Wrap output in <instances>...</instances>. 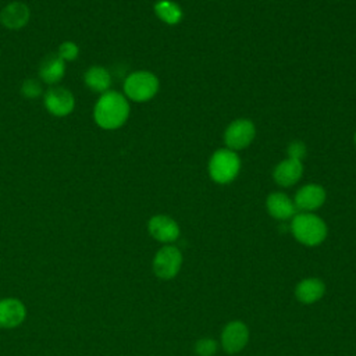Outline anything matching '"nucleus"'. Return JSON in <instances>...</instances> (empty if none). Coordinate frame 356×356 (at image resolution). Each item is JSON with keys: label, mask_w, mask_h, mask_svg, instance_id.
Instances as JSON below:
<instances>
[{"label": "nucleus", "mask_w": 356, "mask_h": 356, "mask_svg": "<svg viewBox=\"0 0 356 356\" xmlns=\"http://www.w3.org/2000/svg\"><path fill=\"white\" fill-rule=\"evenodd\" d=\"M153 8H154L156 17L168 25L178 24L184 17V13L179 4L172 0H159L154 3Z\"/></svg>", "instance_id": "obj_18"}, {"label": "nucleus", "mask_w": 356, "mask_h": 356, "mask_svg": "<svg viewBox=\"0 0 356 356\" xmlns=\"http://www.w3.org/2000/svg\"><path fill=\"white\" fill-rule=\"evenodd\" d=\"M325 197H327V193L321 185L306 184L296 191L293 203L296 210L313 213L314 210H318L324 204Z\"/></svg>", "instance_id": "obj_9"}, {"label": "nucleus", "mask_w": 356, "mask_h": 356, "mask_svg": "<svg viewBox=\"0 0 356 356\" xmlns=\"http://www.w3.org/2000/svg\"><path fill=\"white\" fill-rule=\"evenodd\" d=\"M85 83L86 86L97 93H104L108 90L111 85V75L107 68L102 65H93L85 72Z\"/></svg>", "instance_id": "obj_17"}, {"label": "nucleus", "mask_w": 356, "mask_h": 356, "mask_svg": "<svg viewBox=\"0 0 356 356\" xmlns=\"http://www.w3.org/2000/svg\"><path fill=\"white\" fill-rule=\"evenodd\" d=\"M26 317V307L22 300L17 298L0 299V327L15 328L24 323Z\"/></svg>", "instance_id": "obj_12"}, {"label": "nucleus", "mask_w": 356, "mask_h": 356, "mask_svg": "<svg viewBox=\"0 0 356 356\" xmlns=\"http://www.w3.org/2000/svg\"><path fill=\"white\" fill-rule=\"evenodd\" d=\"M42 85L36 79H26L21 86V93L28 99H36L42 95Z\"/></svg>", "instance_id": "obj_21"}, {"label": "nucleus", "mask_w": 356, "mask_h": 356, "mask_svg": "<svg viewBox=\"0 0 356 356\" xmlns=\"http://www.w3.org/2000/svg\"><path fill=\"white\" fill-rule=\"evenodd\" d=\"M129 115L127 97L117 90H107L100 95L95 104L93 117L103 129H117L125 124Z\"/></svg>", "instance_id": "obj_1"}, {"label": "nucleus", "mask_w": 356, "mask_h": 356, "mask_svg": "<svg viewBox=\"0 0 356 356\" xmlns=\"http://www.w3.org/2000/svg\"><path fill=\"white\" fill-rule=\"evenodd\" d=\"M256 135L254 124L248 118L232 121L224 131V143L228 149L236 152L248 147Z\"/></svg>", "instance_id": "obj_7"}, {"label": "nucleus", "mask_w": 356, "mask_h": 356, "mask_svg": "<svg viewBox=\"0 0 356 356\" xmlns=\"http://www.w3.org/2000/svg\"><path fill=\"white\" fill-rule=\"evenodd\" d=\"M250 339V330L242 320H231L225 323L220 332V346L228 355L242 352Z\"/></svg>", "instance_id": "obj_6"}, {"label": "nucleus", "mask_w": 356, "mask_h": 356, "mask_svg": "<svg viewBox=\"0 0 356 356\" xmlns=\"http://www.w3.org/2000/svg\"><path fill=\"white\" fill-rule=\"evenodd\" d=\"M182 263L184 256L178 246L174 243L163 245L153 256L152 270L159 280L171 281L179 274Z\"/></svg>", "instance_id": "obj_5"}, {"label": "nucleus", "mask_w": 356, "mask_h": 356, "mask_svg": "<svg viewBox=\"0 0 356 356\" xmlns=\"http://www.w3.org/2000/svg\"><path fill=\"white\" fill-rule=\"evenodd\" d=\"M209 175L220 185L232 182L241 170V159L236 152L222 147L217 149L209 160Z\"/></svg>", "instance_id": "obj_3"}, {"label": "nucleus", "mask_w": 356, "mask_h": 356, "mask_svg": "<svg viewBox=\"0 0 356 356\" xmlns=\"http://www.w3.org/2000/svg\"><path fill=\"white\" fill-rule=\"evenodd\" d=\"M289 231L300 245L307 248L321 245L328 235L325 221L320 216L306 211H299L291 218Z\"/></svg>", "instance_id": "obj_2"}, {"label": "nucleus", "mask_w": 356, "mask_h": 356, "mask_svg": "<svg viewBox=\"0 0 356 356\" xmlns=\"http://www.w3.org/2000/svg\"><path fill=\"white\" fill-rule=\"evenodd\" d=\"M218 348L220 343L211 337H202L193 345V350L197 356H216Z\"/></svg>", "instance_id": "obj_19"}, {"label": "nucleus", "mask_w": 356, "mask_h": 356, "mask_svg": "<svg viewBox=\"0 0 356 356\" xmlns=\"http://www.w3.org/2000/svg\"><path fill=\"white\" fill-rule=\"evenodd\" d=\"M159 78L150 71L131 72L124 81L125 97L134 102H147L153 99L159 90Z\"/></svg>", "instance_id": "obj_4"}, {"label": "nucleus", "mask_w": 356, "mask_h": 356, "mask_svg": "<svg viewBox=\"0 0 356 356\" xmlns=\"http://www.w3.org/2000/svg\"><path fill=\"white\" fill-rule=\"evenodd\" d=\"M267 213L280 221L291 220L296 214V207L293 200L284 192H273L266 199Z\"/></svg>", "instance_id": "obj_13"}, {"label": "nucleus", "mask_w": 356, "mask_h": 356, "mask_svg": "<svg viewBox=\"0 0 356 356\" xmlns=\"http://www.w3.org/2000/svg\"><path fill=\"white\" fill-rule=\"evenodd\" d=\"M353 140H355V146H356V132H355V136H353Z\"/></svg>", "instance_id": "obj_23"}, {"label": "nucleus", "mask_w": 356, "mask_h": 356, "mask_svg": "<svg viewBox=\"0 0 356 356\" xmlns=\"http://www.w3.org/2000/svg\"><path fill=\"white\" fill-rule=\"evenodd\" d=\"M302 174H303L302 161L293 160V159H285L275 165L273 171V178L277 185L282 188H289L302 178Z\"/></svg>", "instance_id": "obj_14"}, {"label": "nucleus", "mask_w": 356, "mask_h": 356, "mask_svg": "<svg viewBox=\"0 0 356 356\" xmlns=\"http://www.w3.org/2000/svg\"><path fill=\"white\" fill-rule=\"evenodd\" d=\"M29 8L25 3L13 1L8 3L0 13V21L7 29H21L29 21Z\"/></svg>", "instance_id": "obj_15"}, {"label": "nucleus", "mask_w": 356, "mask_h": 356, "mask_svg": "<svg viewBox=\"0 0 356 356\" xmlns=\"http://www.w3.org/2000/svg\"><path fill=\"white\" fill-rule=\"evenodd\" d=\"M325 282L318 277H305L302 278L293 289L296 300L302 305H314L320 302L325 295Z\"/></svg>", "instance_id": "obj_11"}, {"label": "nucleus", "mask_w": 356, "mask_h": 356, "mask_svg": "<svg viewBox=\"0 0 356 356\" xmlns=\"http://www.w3.org/2000/svg\"><path fill=\"white\" fill-rule=\"evenodd\" d=\"M286 153L288 159L302 161V159L306 156V145L300 140H292L286 147Z\"/></svg>", "instance_id": "obj_22"}, {"label": "nucleus", "mask_w": 356, "mask_h": 356, "mask_svg": "<svg viewBox=\"0 0 356 356\" xmlns=\"http://www.w3.org/2000/svg\"><path fill=\"white\" fill-rule=\"evenodd\" d=\"M43 102H44L46 110L56 117L68 115L74 110V106H75V99H74L72 93L63 86L50 88L44 93Z\"/></svg>", "instance_id": "obj_10"}, {"label": "nucleus", "mask_w": 356, "mask_h": 356, "mask_svg": "<svg viewBox=\"0 0 356 356\" xmlns=\"http://www.w3.org/2000/svg\"><path fill=\"white\" fill-rule=\"evenodd\" d=\"M65 74V61L58 54H49L39 67L40 79L49 85H54L63 79Z\"/></svg>", "instance_id": "obj_16"}, {"label": "nucleus", "mask_w": 356, "mask_h": 356, "mask_svg": "<svg viewBox=\"0 0 356 356\" xmlns=\"http://www.w3.org/2000/svg\"><path fill=\"white\" fill-rule=\"evenodd\" d=\"M58 57L63 58L64 61H72L78 57L79 54V47L76 43L71 42V40H67V42H63L58 47Z\"/></svg>", "instance_id": "obj_20"}, {"label": "nucleus", "mask_w": 356, "mask_h": 356, "mask_svg": "<svg viewBox=\"0 0 356 356\" xmlns=\"http://www.w3.org/2000/svg\"><path fill=\"white\" fill-rule=\"evenodd\" d=\"M147 231L154 241L163 245L174 243L181 235L178 222L167 214H156L150 217L147 221Z\"/></svg>", "instance_id": "obj_8"}]
</instances>
